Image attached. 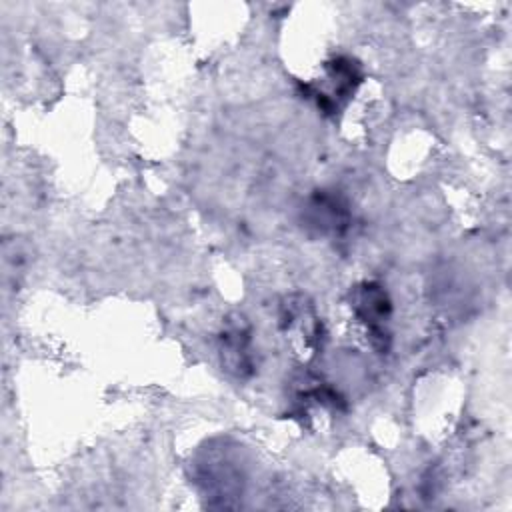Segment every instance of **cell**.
Segmentation results:
<instances>
[{"label": "cell", "instance_id": "6da1fadb", "mask_svg": "<svg viewBox=\"0 0 512 512\" xmlns=\"http://www.w3.org/2000/svg\"><path fill=\"white\" fill-rule=\"evenodd\" d=\"M194 482L208 500V506L232 508L234 498L242 494L244 474L228 448L210 444L194 462Z\"/></svg>", "mask_w": 512, "mask_h": 512}, {"label": "cell", "instance_id": "7a4b0ae2", "mask_svg": "<svg viewBox=\"0 0 512 512\" xmlns=\"http://www.w3.org/2000/svg\"><path fill=\"white\" fill-rule=\"evenodd\" d=\"M350 308L358 322L366 328L372 348L380 354L388 352V322L392 316V302L384 286L378 282H360L350 292Z\"/></svg>", "mask_w": 512, "mask_h": 512}, {"label": "cell", "instance_id": "3957f363", "mask_svg": "<svg viewBox=\"0 0 512 512\" xmlns=\"http://www.w3.org/2000/svg\"><path fill=\"white\" fill-rule=\"evenodd\" d=\"M364 74L358 60L350 56H336L324 64L322 86H308L306 90L326 114H336L360 86Z\"/></svg>", "mask_w": 512, "mask_h": 512}, {"label": "cell", "instance_id": "277c9868", "mask_svg": "<svg viewBox=\"0 0 512 512\" xmlns=\"http://www.w3.org/2000/svg\"><path fill=\"white\" fill-rule=\"evenodd\" d=\"M300 220L302 226L314 236L338 238L348 230L352 212L348 202L336 190H316L304 202Z\"/></svg>", "mask_w": 512, "mask_h": 512}, {"label": "cell", "instance_id": "5b68a950", "mask_svg": "<svg viewBox=\"0 0 512 512\" xmlns=\"http://www.w3.org/2000/svg\"><path fill=\"white\" fill-rule=\"evenodd\" d=\"M220 362L226 372L236 378L254 374V348L250 324L242 314H230L218 336Z\"/></svg>", "mask_w": 512, "mask_h": 512}, {"label": "cell", "instance_id": "8992f818", "mask_svg": "<svg viewBox=\"0 0 512 512\" xmlns=\"http://www.w3.org/2000/svg\"><path fill=\"white\" fill-rule=\"evenodd\" d=\"M280 326L306 352L314 354L320 348L322 322L314 310V304L306 296L294 294L284 298L280 306Z\"/></svg>", "mask_w": 512, "mask_h": 512}]
</instances>
